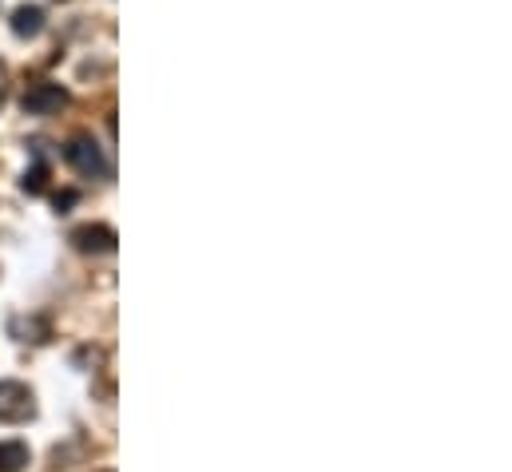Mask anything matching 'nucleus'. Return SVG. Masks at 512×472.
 Returning a JSON list of instances; mask_svg holds the SVG:
<instances>
[{"label":"nucleus","instance_id":"obj_8","mask_svg":"<svg viewBox=\"0 0 512 472\" xmlns=\"http://www.w3.org/2000/svg\"><path fill=\"white\" fill-rule=\"evenodd\" d=\"M32 147H36L40 159H36V167L24 175V191H28V195H40L44 183H48V163H44V143H32Z\"/></svg>","mask_w":512,"mask_h":472},{"label":"nucleus","instance_id":"obj_4","mask_svg":"<svg viewBox=\"0 0 512 472\" xmlns=\"http://www.w3.org/2000/svg\"><path fill=\"white\" fill-rule=\"evenodd\" d=\"M72 242L84 254H112L116 250V231L112 227H80V231H72Z\"/></svg>","mask_w":512,"mask_h":472},{"label":"nucleus","instance_id":"obj_1","mask_svg":"<svg viewBox=\"0 0 512 472\" xmlns=\"http://www.w3.org/2000/svg\"><path fill=\"white\" fill-rule=\"evenodd\" d=\"M64 159L72 163V171H80L88 179H108L112 175V163H108L104 147L92 135H72L68 147H64Z\"/></svg>","mask_w":512,"mask_h":472},{"label":"nucleus","instance_id":"obj_3","mask_svg":"<svg viewBox=\"0 0 512 472\" xmlns=\"http://www.w3.org/2000/svg\"><path fill=\"white\" fill-rule=\"evenodd\" d=\"M20 108H24L28 116H56V112L68 108V88H60V84H52V80H40V84H32V88L24 92Z\"/></svg>","mask_w":512,"mask_h":472},{"label":"nucleus","instance_id":"obj_7","mask_svg":"<svg viewBox=\"0 0 512 472\" xmlns=\"http://www.w3.org/2000/svg\"><path fill=\"white\" fill-rule=\"evenodd\" d=\"M24 465H28V445L0 441V472H20Z\"/></svg>","mask_w":512,"mask_h":472},{"label":"nucleus","instance_id":"obj_10","mask_svg":"<svg viewBox=\"0 0 512 472\" xmlns=\"http://www.w3.org/2000/svg\"><path fill=\"white\" fill-rule=\"evenodd\" d=\"M4 96H8V68L0 64V100H4Z\"/></svg>","mask_w":512,"mask_h":472},{"label":"nucleus","instance_id":"obj_6","mask_svg":"<svg viewBox=\"0 0 512 472\" xmlns=\"http://www.w3.org/2000/svg\"><path fill=\"white\" fill-rule=\"evenodd\" d=\"M12 334H16V342H48L52 338V330H48V322L44 318H12V326H8Z\"/></svg>","mask_w":512,"mask_h":472},{"label":"nucleus","instance_id":"obj_2","mask_svg":"<svg viewBox=\"0 0 512 472\" xmlns=\"http://www.w3.org/2000/svg\"><path fill=\"white\" fill-rule=\"evenodd\" d=\"M36 413L32 389L20 381H0V425H24Z\"/></svg>","mask_w":512,"mask_h":472},{"label":"nucleus","instance_id":"obj_5","mask_svg":"<svg viewBox=\"0 0 512 472\" xmlns=\"http://www.w3.org/2000/svg\"><path fill=\"white\" fill-rule=\"evenodd\" d=\"M40 32H44V8H40V4H20V8L12 12V36L36 40Z\"/></svg>","mask_w":512,"mask_h":472},{"label":"nucleus","instance_id":"obj_9","mask_svg":"<svg viewBox=\"0 0 512 472\" xmlns=\"http://www.w3.org/2000/svg\"><path fill=\"white\" fill-rule=\"evenodd\" d=\"M76 199H80L76 191H64V195H56V211H68V207H72Z\"/></svg>","mask_w":512,"mask_h":472}]
</instances>
